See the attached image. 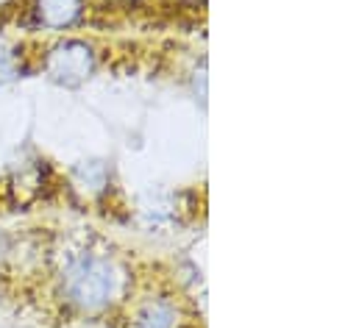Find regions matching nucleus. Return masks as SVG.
Here are the masks:
<instances>
[{"instance_id": "f257e3e1", "label": "nucleus", "mask_w": 359, "mask_h": 328, "mask_svg": "<svg viewBox=\"0 0 359 328\" xmlns=\"http://www.w3.org/2000/svg\"><path fill=\"white\" fill-rule=\"evenodd\" d=\"M65 281H67V298L76 306L92 312V309H103L111 301L117 275H114L111 261L84 253L81 259H76L67 267V278Z\"/></svg>"}, {"instance_id": "f03ea898", "label": "nucleus", "mask_w": 359, "mask_h": 328, "mask_svg": "<svg viewBox=\"0 0 359 328\" xmlns=\"http://www.w3.org/2000/svg\"><path fill=\"white\" fill-rule=\"evenodd\" d=\"M137 328H170V309L168 306H151L140 317Z\"/></svg>"}]
</instances>
